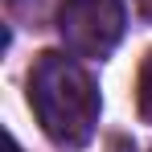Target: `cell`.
I'll list each match as a JSON object with an SVG mask.
<instances>
[{"label": "cell", "mask_w": 152, "mask_h": 152, "mask_svg": "<svg viewBox=\"0 0 152 152\" xmlns=\"http://www.w3.org/2000/svg\"><path fill=\"white\" fill-rule=\"evenodd\" d=\"M124 0H62L58 33L74 58H107L124 37Z\"/></svg>", "instance_id": "cell-2"}, {"label": "cell", "mask_w": 152, "mask_h": 152, "mask_svg": "<svg viewBox=\"0 0 152 152\" xmlns=\"http://www.w3.org/2000/svg\"><path fill=\"white\" fill-rule=\"evenodd\" d=\"M8 152H21V144H17V136L8 132Z\"/></svg>", "instance_id": "cell-4"}, {"label": "cell", "mask_w": 152, "mask_h": 152, "mask_svg": "<svg viewBox=\"0 0 152 152\" xmlns=\"http://www.w3.org/2000/svg\"><path fill=\"white\" fill-rule=\"evenodd\" d=\"M29 107L58 148H86L99 127V86L66 53H41L29 70Z\"/></svg>", "instance_id": "cell-1"}, {"label": "cell", "mask_w": 152, "mask_h": 152, "mask_svg": "<svg viewBox=\"0 0 152 152\" xmlns=\"http://www.w3.org/2000/svg\"><path fill=\"white\" fill-rule=\"evenodd\" d=\"M136 103H140V115L152 124V53L140 66V86H136Z\"/></svg>", "instance_id": "cell-3"}]
</instances>
